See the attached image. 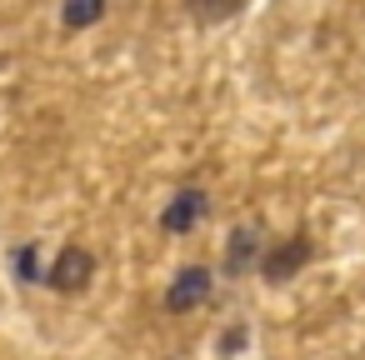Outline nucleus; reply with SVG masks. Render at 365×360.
I'll list each match as a JSON object with an SVG mask.
<instances>
[{"label":"nucleus","instance_id":"nucleus-1","mask_svg":"<svg viewBox=\"0 0 365 360\" xmlns=\"http://www.w3.org/2000/svg\"><path fill=\"white\" fill-rule=\"evenodd\" d=\"M91 275H96V255L86 250V245H66L56 260H51V275H46V285H56V290H86L91 285Z\"/></svg>","mask_w":365,"mask_h":360},{"label":"nucleus","instance_id":"nucleus-2","mask_svg":"<svg viewBox=\"0 0 365 360\" xmlns=\"http://www.w3.org/2000/svg\"><path fill=\"white\" fill-rule=\"evenodd\" d=\"M210 300V270L205 265H185L175 280H170V290H165V310L170 315H185V310H195V305H205Z\"/></svg>","mask_w":365,"mask_h":360},{"label":"nucleus","instance_id":"nucleus-3","mask_svg":"<svg viewBox=\"0 0 365 360\" xmlns=\"http://www.w3.org/2000/svg\"><path fill=\"white\" fill-rule=\"evenodd\" d=\"M305 260H310V240H305V235H290V240H280V245L265 255V265H260V270H265V280H275V285H280V280H290Z\"/></svg>","mask_w":365,"mask_h":360},{"label":"nucleus","instance_id":"nucleus-4","mask_svg":"<svg viewBox=\"0 0 365 360\" xmlns=\"http://www.w3.org/2000/svg\"><path fill=\"white\" fill-rule=\"evenodd\" d=\"M205 205H210V200H205V190H195V185H190V190H180V195H175V200L165 205L160 225H165L170 235H185V230H190V225H195V220L205 215Z\"/></svg>","mask_w":365,"mask_h":360},{"label":"nucleus","instance_id":"nucleus-5","mask_svg":"<svg viewBox=\"0 0 365 360\" xmlns=\"http://www.w3.org/2000/svg\"><path fill=\"white\" fill-rule=\"evenodd\" d=\"M101 16H106V0H66V6H61L66 31H86V26H96Z\"/></svg>","mask_w":365,"mask_h":360},{"label":"nucleus","instance_id":"nucleus-6","mask_svg":"<svg viewBox=\"0 0 365 360\" xmlns=\"http://www.w3.org/2000/svg\"><path fill=\"white\" fill-rule=\"evenodd\" d=\"M185 11L200 21V26H215V21H230L240 11V0H185Z\"/></svg>","mask_w":365,"mask_h":360},{"label":"nucleus","instance_id":"nucleus-7","mask_svg":"<svg viewBox=\"0 0 365 360\" xmlns=\"http://www.w3.org/2000/svg\"><path fill=\"white\" fill-rule=\"evenodd\" d=\"M250 260H255V235H250V230H235V235H230V270L240 275Z\"/></svg>","mask_w":365,"mask_h":360}]
</instances>
